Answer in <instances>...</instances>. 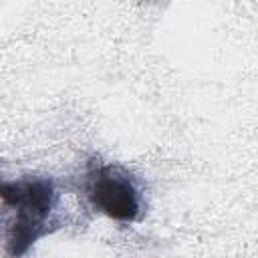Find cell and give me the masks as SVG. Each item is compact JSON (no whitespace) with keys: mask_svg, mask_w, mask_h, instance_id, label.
<instances>
[{"mask_svg":"<svg viewBox=\"0 0 258 258\" xmlns=\"http://www.w3.org/2000/svg\"><path fill=\"white\" fill-rule=\"evenodd\" d=\"M2 206L6 210V250L20 258L48 230L56 191L48 177H20L4 181Z\"/></svg>","mask_w":258,"mask_h":258,"instance_id":"6da1fadb","label":"cell"},{"mask_svg":"<svg viewBox=\"0 0 258 258\" xmlns=\"http://www.w3.org/2000/svg\"><path fill=\"white\" fill-rule=\"evenodd\" d=\"M85 196L91 206L119 222H133L139 216V189L127 169L119 165L91 163L85 177Z\"/></svg>","mask_w":258,"mask_h":258,"instance_id":"7a4b0ae2","label":"cell"}]
</instances>
